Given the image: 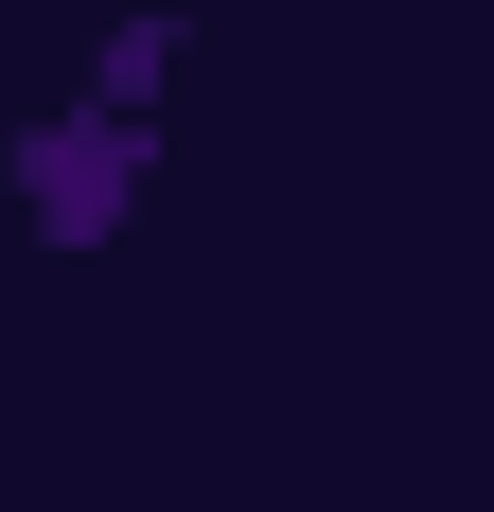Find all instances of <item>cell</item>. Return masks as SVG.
<instances>
[{
  "instance_id": "cell-1",
  "label": "cell",
  "mask_w": 494,
  "mask_h": 512,
  "mask_svg": "<svg viewBox=\"0 0 494 512\" xmlns=\"http://www.w3.org/2000/svg\"><path fill=\"white\" fill-rule=\"evenodd\" d=\"M124 177H142V124H124V106H53L36 142H18V195H36V230H53V248L124 230Z\"/></svg>"
}]
</instances>
